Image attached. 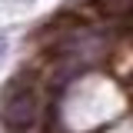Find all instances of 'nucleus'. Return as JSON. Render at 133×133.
<instances>
[{
	"label": "nucleus",
	"instance_id": "obj_1",
	"mask_svg": "<svg viewBox=\"0 0 133 133\" xmlns=\"http://www.w3.org/2000/svg\"><path fill=\"white\" fill-rule=\"evenodd\" d=\"M40 120V93L33 83H14L3 100V123L14 133H27Z\"/></svg>",
	"mask_w": 133,
	"mask_h": 133
}]
</instances>
